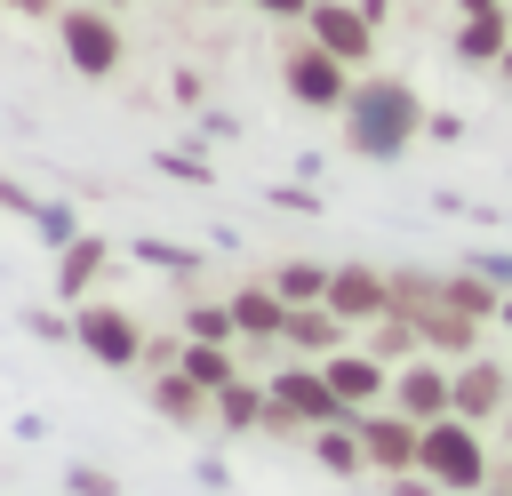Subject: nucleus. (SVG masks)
Here are the masks:
<instances>
[{
    "label": "nucleus",
    "mask_w": 512,
    "mask_h": 496,
    "mask_svg": "<svg viewBox=\"0 0 512 496\" xmlns=\"http://www.w3.org/2000/svg\"><path fill=\"white\" fill-rule=\"evenodd\" d=\"M280 336H288V344H304V352H320V360H328V352H336V344H344V320H336V312H328V304H288V328H280Z\"/></svg>",
    "instance_id": "obj_15"
},
{
    "label": "nucleus",
    "mask_w": 512,
    "mask_h": 496,
    "mask_svg": "<svg viewBox=\"0 0 512 496\" xmlns=\"http://www.w3.org/2000/svg\"><path fill=\"white\" fill-rule=\"evenodd\" d=\"M344 128H352V152H368V160H392V152H408V144H416V128H424V104H416V88H408V80H352Z\"/></svg>",
    "instance_id": "obj_1"
},
{
    "label": "nucleus",
    "mask_w": 512,
    "mask_h": 496,
    "mask_svg": "<svg viewBox=\"0 0 512 496\" xmlns=\"http://www.w3.org/2000/svg\"><path fill=\"white\" fill-rule=\"evenodd\" d=\"M504 408H512V360H464L456 368V392H448V416L496 424Z\"/></svg>",
    "instance_id": "obj_7"
},
{
    "label": "nucleus",
    "mask_w": 512,
    "mask_h": 496,
    "mask_svg": "<svg viewBox=\"0 0 512 496\" xmlns=\"http://www.w3.org/2000/svg\"><path fill=\"white\" fill-rule=\"evenodd\" d=\"M488 8H512V0H456V16H488Z\"/></svg>",
    "instance_id": "obj_25"
},
{
    "label": "nucleus",
    "mask_w": 512,
    "mask_h": 496,
    "mask_svg": "<svg viewBox=\"0 0 512 496\" xmlns=\"http://www.w3.org/2000/svg\"><path fill=\"white\" fill-rule=\"evenodd\" d=\"M56 40H64V56H72V72H88V80H112L120 56H128L112 8H96V0H88V8H56Z\"/></svg>",
    "instance_id": "obj_4"
},
{
    "label": "nucleus",
    "mask_w": 512,
    "mask_h": 496,
    "mask_svg": "<svg viewBox=\"0 0 512 496\" xmlns=\"http://www.w3.org/2000/svg\"><path fill=\"white\" fill-rule=\"evenodd\" d=\"M448 392H456V368H440V360H408V368L392 376V408L416 416V424L448 416Z\"/></svg>",
    "instance_id": "obj_11"
},
{
    "label": "nucleus",
    "mask_w": 512,
    "mask_h": 496,
    "mask_svg": "<svg viewBox=\"0 0 512 496\" xmlns=\"http://www.w3.org/2000/svg\"><path fill=\"white\" fill-rule=\"evenodd\" d=\"M16 8H48V0H16Z\"/></svg>",
    "instance_id": "obj_29"
},
{
    "label": "nucleus",
    "mask_w": 512,
    "mask_h": 496,
    "mask_svg": "<svg viewBox=\"0 0 512 496\" xmlns=\"http://www.w3.org/2000/svg\"><path fill=\"white\" fill-rule=\"evenodd\" d=\"M320 368H328V384H336V400H344L352 416H360V408H376V400L392 392V376H384V360H376V352H328Z\"/></svg>",
    "instance_id": "obj_12"
},
{
    "label": "nucleus",
    "mask_w": 512,
    "mask_h": 496,
    "mask_svg": "<svg viewBox=\"0 0 512 496\" xmlns=\"http://www.w3.org/2000/svg\"><path fill=\"white\" fill-rule=\"evenodd\" d=\"M280 80H288V96H296L304 112H344V104H352V64H344V56H328L312 32L280 56Z\"/></svg>",
    "instance_id": "obj_3"
},
{
    "label": "nucleus",
    "mask_w": 512,
    "mask_h": 496,
    "mask_svg": "<svg viewBox=\"0 0 512 496\" xmlns=\"http://www.w3.org/2000/svg\"><path fill=\"white\" fill-rule=\"evenodd\" d=\"M272 288H280L288 304H328V264H304V256H296V264L272 272Z\"/></svg>",
    "instance_id": "obj_21"
},
{
    "label": "nucleus",
    "mask_w": 512,
    "mask_h": 496,
    "mask_svg": "<svg viewBox=\"0 0 512 496\" xmlns=\"http://www.w3.org/2000/svg\"><path fill=\"white\" fill-rule=\"evenodd\" d=\"M232 328H240V336H280V328H288V296H280L272 280H264V288H240V296H232Z\"/></svg>",
    "instance_id": "obj_14"
},
{
    "label": "nucleus",
    "mask_w": 512,
    "mask_h": 496,
    "mask_svg": "<svg viewBox=\"0 0 512 496\" xmlns=\"http://www.w3.org/2000/svg\"><path fill=\"white\" fill-rule=\"evenodd\" d=\"M216 416H224L232 432H248V424H264V416H272V392H256V384H240V376H232V384L216 392Z\"/></svg>",
    "instance_id": "obj_20"
},
{
    "label": "nucleus",
    "mask_w": 512,
    "mask_h": 496,
    "mask_svg": "<svg viewBox=\"0 0 512 496\" xmlns=\"http://www.w3.org/2000/svg\"><path fill=\"white\" fill-rule=\"evenodd\" d=\"M480 496H512V480H488V488H480Z\"/></svg>",
    "instance_id": "obj_26"
},
{
    "label": "nucleus",
    "mask_w": 512,
    "mask_h": 496,
    "mask_svg": "<svg viewBox=\"0 0 512 496\" xmlns=\"http://www.w3.org/2000/svg\"><path fill=\"white\" fill-rule=\"evenodd\" d=\"M304 32H312L328 56H344V64H368V48H376V16L352 8V0H312Z\"/></svg>",
    "instance_id": "obj_9"
},
{
    "label": "nucleus",
    "mask_w": 512,
    "mask_h": 496,
    "mask_svg": "<svg viewBox=\"0 0 512 496\" xmlns=\"http://www.w3.org/2000/svg\"><path fill=\"white\" fill-rule=\"evenodd\" d=\"M152 408H160V416H176V424H200V416L216 408V392H208V384H192L184 368H168V376L152 384Z\"/></svg>",
    "instance_id": "obj_16"
},
{
    "label": "nucleus",
    "mask_w": 512,
    "mask_h": 496,
    "mask_svg": "<svg viewBox=\"0 0 512 496\" xmlns=\"http://www.w3.org/2000/svg\"><path fill=\"white\" fill-rule=\"evenodd\" d=\"M176 368H184L192 384H208V392H224V384L240 376V368H232V344H200V336H192V344L176 352Z\"/></svg>",
    "instance_id": "obj_18"
},
{
    "label": "nucleus",
    "mask_w": 512,
    "mask_h": 496,
    "mask_svg": "<svg viewBox=\"0 0 512 496\" xmlns=\"http://www.w3.org/2000/svg\"><path fill=\"white\" fill-rule=\"evenodd\" d=\"M504 48H512V8L456 16V64H504Z\"/></svg>",
    "instance_id": "obj_13"
},
{
    "label": "nucleus",
    "mask_w": 512,
    "mask_h": 496,
    "mask_svg": "<svg viewBox=\"0 0 512 496\" xmlns=\"http://www.w3.org/2000/svg\"><path fill=\"white\" fill-rule=\"evenodd\" d=\"M440 304H456V312H472L480 328H488V320L504 312V296H496V288H488L480 272H456V280H440Z\"/></svg>",
    "instance_id": "obj_19"
},
{
    "label": "nucleus",
    "mask_w": 512,
    "mask_h": 496,
    "mask_svg": "<svg viewBox=\"0 0 512 496\" xmlns=\"http://www.w3.org/2000/svg\"><path fill=\"white\" fill-rule=\"evenodd\" d=\"M312 456L328 464V472H368V448H360V424L344 416V424H312Z\"/></svg>",
    "instance_id": "obj_17"
},
{
    "label": "nucleus",
    "mask_w": 512,
    "mask_h": 496,
    "mask_svg": "<svg viewBox=\"0 0 512 496\" xmlns=\"http://www.w3.org/2000/svg\"><path fill=\"white\" fill-rule=\"evenodd\" d=\"M192 336L200 344H232L240 328H232V304H192Z\"/></svg>",
    "instance_id": "obj_23"
},
{
    "label": "nucleus",
    "mask_w": 512,
    "mask_h": 496,
    "mask_svg": "<svg viewBox=\"0 0 512 496\" xmlns=\"http://www.w3.org/2000/svg\"><path fill=\"white\" fill-rule=\"evenodd\" d=\"M496 320H504V328H512V296H504V312H496Z\"/></svg>",
    "instance_id": "obj_28"
},
{
    "label": "nucleus",
    "mask_w": 512,
    "mask_h": 496,
    "mask_svg": "<svg viewBox=\"0 0 512 496\" xmlns=\"http://www.w3.org/2000/svg\"><path fill=\"white\" fill-rule=\"evenodd\" d=\"M264 392H272V416H264L272 432H296V424H344V416H352V408L336 400L328 368H280Z\"/></svg>",
    "instance_id": "obj_5"
},
{
    "label": "nucleus",
    "mask_w": 512,
    "mask_h": 496,
    "mask_svg": "<svg viewBox=\"0 0 512 496\" xmlns=\"http://www.w3.org/2000/svg\"><path fill=\"white\" fill-rule=\"evenodd\" d=\"M352 424H360L368 472H416V440H424V424H416V416H400V408H360Z\"/></svg>",
    "instance_id": "obj_8"
},
{
    "label": "nucleus",
    "mask_w": 512,
    "mask_h": 496,
    "mask_svg": "<svg viewBox=\"0 0 512 496\" xmlns=\"http://www.w3.org/2000/svg\"><path fill=\"white\" fill-rule=\"evenodd\" d=\"M416 472H424L432 488H472V496L496 480L488 440H480V424H464V416H432V424H424V440H416Z\"/></svg>",
    "instance_id": "obj_2"
},
{
    "label": "nucleus",
    "mask_w": 512,
    "mask_h": 496,
    "mask_svg": "<svg viewBox=\"0 0 512 496\" xmlns=\"http://www.w3.org/2000/svg\"><path fill=\"white\" fill-rule=\"evenodd\" d=\"M328 312L344 328H376L392 312V272H368V264H336L328 272Z\"/></svg>",
    "instance_id": "obj_6"
},
{
    "label": "nucleus",
    "mask_w": 512,
    "mask_h": 496,
    "mask_svg": "<svg viewBox=\"0 0 512 496\" xmlns=\"http://www.w3.org/2000/svg\"><path fill=\"white\" fill-rule=\"evenodd\" d=\"M80 344H88L104 368H128V360H144V328H136L120 304H88V312H80Z\"/></svg>",
    "instance_id": "obj_10"
},
{
    "label": "nucleus",
    "mask_w": 512,
    "mask_h": 496,
    "mask_svg": "<svg viewBox=\"0 0 512 496\" xmlns=\"http://www.w3.org/2000/svg\"><path fill=\"white\" fill-rule=\"evenodd\" d=\"M248 8H264V16H312V0H248Z\"/></svg>",
    "instance_id": "obj_24"
},
{
    "label": "nucleus",
    "mask_w": 512,
    "mask_h": 496,
    "mask_svg": "<svg viewBox=\"0 0 512 496\" xmlns=\"http://www.w3.org/2000/svg\"><path fill=\"white\" fill-rule=\"evenodd\" d=\"M496 72H504V88H512V48H504V64H496Z\"/></svg>",
    "instance_id": "obj_27"
},
{
    "label": "nucleus",
    "mask_w": 512,
    "mask_h": 496,
    "mask_svg": "<svg viewBox=\"0 0 512 496\" xmlns=\"http://www.w3.org/2000/svg\"><path fill=\"white\" fill-rule=\"evenodd\" d=\"M96 264H104V240H72V256H64V280H56V288H64V296H80V288L96 280Z\"/></svg>",
    "instance_id": "obj_22"
}]
</instances>
